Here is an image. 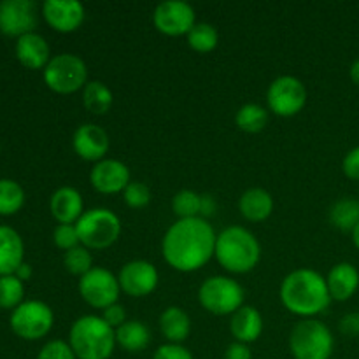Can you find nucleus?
Returning a JSON list of instances; mask_svg holds the SVG:
<instances>
[{"label":"nucleus","instance_id":"f257e3e1","mask_svg":"<svg viewBox=\"0 0 359 359\" xmlns=\"http://www.w3.org/2000/svg\"><path fill=\"white\" fill-rule=\"evenodd\" d=\"M216 231L203 217L177 219L161 241V252L177 272H195L210 262L216 251Z\"/></svg>","mask_w":359,"mask_h":359},{"label":"nucleus","instance_id":"f03ea898","mask_svg":"<svg viewBox=\"0 0 359 359\" xmlns=\"http://www.w3.org/2000/svg\"><path fill=\"white\" fill-rule=\"evenodd\" d=\"M280 302L294 316L314 319L332 304L326 277L312 269L293 270L280 284Z\"/></svg>","mask_w":359,"mask_h":359},{"label":"nucleus","instance_id":"7ed1b4c3","mask_svg":"<svg viewBox=\"0 0 359 359\" xmlns=\"http://www.w3.org/2000/svg\"><path fill=\"white\" fill-rule=\"evenodd\" d=\"M217 263L231 273H248L262 258V245L255 233L244 226H228L216 238Z\"/></svg>","mask_w":359,"mask_h":359},{"label":"nucleus","instance_id":"20e7f679","mask_svg":"<svg viewBox=\"0 0 359 359\" xmlns=\"http://www.w3.org/2000/svg\"><path fill=\"white\" fill-rule=\"evenodd\" d=\"M69 344L77 359H109L116 349V330L100 316H81L69 333Z\"/></svg>","mask_w":359,"mask_h":359},{"label":"nucleus","instance_id":"39448f33","mask_svg":"<svg viewBox=\"0 0 359 359\" xmlns=\"http://www.w3.org/2000/svg\"><path fill=\"white\" fill-rule=\"evenodd\" d=\"M333 347L332 332L318 319H304L290 333V351L294 359H332Z\"/></svg>","mask_w":359,"mask_h":359},{"label":"nucleus","instance_id":"423d86ee","mask_svg":"<svg viewBox=\"0 0 359 359\" xmlns=\"http://www.w3.org/2000/svg\"><path fill=\"white\" fill-rule=\"evenodd\" d=\"M81 245L86 249H107L121 235V221L105 207L84 210L76 223Z\"/></svg>","mask_w":359,"mask_h":359},{"label":"nucleus","instance_id":"0eeeda50","mask_svg":"<svg viewBox=\"0 0 359 359\" xmlns=\"http://www.w3.org/2000/svg\"><path fill=\"white\" fill-rule=\"evenodd\" d=\"M244 287L226 276L209 277L198 290L200 305L214 316H233L244 307Z\"/></svg>","mask_w":359,"mask_h":359},{"label":"nucleus","instance_id":"6e6552de","mask_svg":"<svg viewBox=\"0 0 359 359\" xmlns=\"http://www.w3.org/2000/svg\"><path fill=\"white\" fill-rule=\"evenodd\" d=\"M44 81L56 93H76L88 84V67L81 56L60 53L46 65Z\"/></svg>","mask_w":359,"mask_h":359},{"label":"nucleus","instance_id":"1a4fd4ad","mask_svg":"<svg viewBox=\"0 0 359 359\" xmlns=\"http://www.w3.org/2000/svg\"><path fill=\"white\" fill-rule=\"evenodd\" d=\"M55 325L51 307L41 300L23 302L11 314V328L23 340H41Z\"/></svg>","mask_w":359,"mask_h":359},{"label":"nucleus","instance_id":"9d476101","mask_svg":"<svg viewBox=\"0 0 359 359\" xmlns=\"http://www.w3.org/2000/svg\"><path fill=\"white\" fill-rule=\"evenodd\" d=\"M79 294L88 305L95 309H107L118 304L121 286L111 270L104 266H93L86 276L79 277Z\"/></svg>","mask_w":359,"mask_h":359},{"label":"nucleus","instance_id":"9b49d317","mask_svg":"<svg viewBox=\"0 0 359 359\" xmlns=\"http://www.w3.org/2000/svg\"><path fill=\"white\" fill-rule=\"evenodd\" d=\"M266 102L273 114L280 118H291L307 104V88L298 77L279 76L270 83Z\"/></svg>","mask_w":359,"mask_h":359},{"label":"nucleus","instance_id":"f8f14e48","mask_svg":"<svg viewBox=\"0 0 359 359\" xmlns=\"http://www.w3.org/2000/svg\"><path fill=\"white\" fill-rule=\"evenodd\" d=\"M153 23L161 34L170 37L188 35V32L196 25V14L191 4L184 0H165L154 9Z\"/></svg>","mask_w":359,"mask_h":359},{"label":"nucleus","instance_id":"ddd939ff","mask_svg":"<svg viewBox=\"0 0 359 359\" xmlns=\"http://www.w3.org/2000/svg\"><path fill=\"white\" fill-rule=\"evenodd\" d=\"M37 6L32 0H2L0 2V32L9 37H23L37 27Z\"/></svg>","mask_w":359,"mask_h":359},{"label":"nucleus","instance_id":"4468645a","mask_svg":"<svg viewBox=\"0 0 359 359\" xmlns=\"http://www.w3.org/2000/svg\"><path fill=\"white\" fill-rule=\"evenodd\" d=\"M119 286L128 297L142 298L153 293L160 280L156 266L146 259H132L119 270Z\"/></svg>","mask_w":359,"mask_h":359},{"label":"nucleus","instance_id":"2eb2a0df","mask_svg":"<svg viewBox=\"0 0 359 359\" xmlns=\"http://www.w3.org/2000/svg\"><path fill=\"white\" fill-rule=\"evenodd\" d=\"M90 182L98 193H104V195L123 193L126 186L132 182L130 168L114 158H104L91 168Z\"/></svg>","mask_w":359,"mask_h":359},{"label":"nucleus","instance_id":"dca6fc26","mask_svg":"<svg viewBox=\"0 0 359 359\" xmlns=\"http://www.w3.org/2000/svg\"><path fill=\"white\" fill-rule=\"evenodd\" d=\"M72 146L77 156L98 163L109 153L111 139L102 126L95 125V123H84L74 132Z\"/></svg>","mask_w":359,"mask_h":359},{"label":"nucleus","instance_id":"f3484780","mask_svg":"<svg viewBox=\"0 0 359 359\" xmlns=\"http://www.w3.org/2000/svg\"><path fill=\"white\" fill-rule=\"evenodd\" d=\"M42 16L56 32L69 34L81 27L86 11L77 0H46L42 4Z\"/></svg>","mask_w":359,"mask_h":359},{"label":"nucleus","instance_id":"a211bd4d","mask_svg":"<svg viewBox=\"0 0 359 359\" xmlns=\"http://www.w3.org/2000/svg\"><path fill=\"white\" fill-rule=\"evenodd\" d=\"M49 210L60 224H76L84 214V200L72 186H62L49 200Z\"/></svg>","mask_w":359,"mask_h":359},{"label":"nucleus","instance_id":"6ab92c4d","mask_svg":"<svg viewBox=\"0 0 359 359\" xmlns=\"http://www.w3.org/2000/svg\"><path fill=\"white\" fill-rule=\"evenodd\" d=\"M230 332L235 342L252 344L263 333V316L252 305H244L238 309L230 319Z\"/></svg>","mask_w":359,"mask_h":359},{"label":"nucleus","instance_id":"aec40b11","mask_svg":"<svg viewBox=\"0 0 359 359\" xmlns=\"http://www.w3.org/2000/svg\"><path fill=\"white\" fill-rule=\"evenodd\" d=\"M332 300L346 302L354 297L359 287V272L353 263H337L326 277Z\"/></svg>","mask_w":359,"mask_h":359},{"label":"nucleus","instance_id":"412c9836","mask_svg":"<svg viewBox=\"0 0 359 359\" xmlns=\"http://www.w3.org/2000/svg\"><path fill=\"white\" fill-rule=\"evenodd\" d=\"M25 245L14 228L0 224V277L14 276L25 262Z\"/></svg>","mask_w":359,"mask_h":359},{"label":"nucleus","instance_id":"4be33fe9","mask_svg":"<svg viewBox=\"0 0 359 359\" xmlns=\"http://www.w3.org/2000/svg\"><path fill=\"white\" fill-rule=\"evenodd\" d=\"M16 56L25 67L28 69H46V65L51 60L49 55V44L42 35L32 34L23 35L16 41Z\"/></svg>","mask_w":359,"mask_h":359},{"label":"nucleus","instance_id":"5701e85b","mask_svg":"<svg viewBox=\"0 0 359 359\" xmlns=\"http://www.w3.org/2000/svg\"><path fill=\"white\" fill-rule=\"evenodd\" d=\"M238 210L248 221L262 223L272 216L273 198L266 189L249 188L238 198Z\"/></svg>","mask_w":359,"mask_h":359},{"label":"nucleus","instance_id":"b1692460","mask_svg":"<svg viewBox=\"0 0 359 359\" xmlns=\"http://www.w3.org/2000/svg\"><path fill=\"white\" fill-rule=\"evenodd\" d=\"M160 332L168 344H182L191 333V319L182 309L168 307L160 316Z\"/></svg>","mask_w":359,"mask_h":359},{"label":"nucleus","instance_id":"393cba45","mask_svg":"<svg viewBox=\"0 0 359 359\" xmlns=\"http://www.w3.org/2000/svg\"><path fill=\"white\" fill-rule=\"evenodd\" d=\"M149 342V328L142 321L130 319V321H126L125 325H121L116 330V344L121 349H125L126 353H142L144 349H147Z\"/></svg>","mask_w":359,"mask_h":359},{"label":"nucleus","instance_id":"a878e982","mask_svg":"<svg viewBox=\"0 0 359 359\" xmlns=\"http://www.w3.org/2000/svg\"><path fill=\"white\" fill-rule=\"evenodd\" d=\"M112 102H114V95L111 88L102 81H90L83 88V104L91 114H105L112 107Z\"/></svg>","mask_w":359,"mask_h":359},{"label":"nucleus","instance_id":"bb28decb","mask_svg":"<svg viewBox=\"0 0 359 359\" xmlns=\"http://www.w3.org/2000/svg\"><path fill=\"white\" fill-rule=\"evenodd\" d=\"M330 223L342 231H353L359 223V200L340 198L330 207Z\"/></svg>","mask_w":359,"mask_h":359},{"label":"nucleus","instance_id":"cd10ccee","mask_svg":"<svg viewBox=\"0 0 359 359\" xmlns=\"http://www.w3.org/2000/svg\"><path fill=\"white\" fill-rule=\"evenodd\" d=\"M235 123L242 132L258 133L269 125V111L259 104H245L235 114Z\"/></svg>","mask_w":359,"mask_h":359},{"label":"nucleus","instance_id":"c85d7f7f","mask_svg":"<svg viewBox=\"0 0 359 359\" xmlns=\"http://www.w3.org/2000/svg\"><path fill=\"white\" fill-rule=\"evenodd\" d=\"M25 191L13 179H0V216H13L23 207Z\"/></svg>","mask_w":359,"mask_h":359},{"label":"nucleus","instance_id":"c756f323","mask_svg":"<svg viewBox=\"0 0 359 359\" xmlns=\"http://www.w3.org/2000/svg\"><path fill=\"white\" fill-rule=\"evenodd\" d=\"M186 37H188L189 48L198 53H209L216 49L219 42V32L210 23H196Z\"/></svg>","mask_w":359,"mask_h":359},{"label":"nucleus","instance_id":"7c9ffc66","mask_svg":"<svg viewBox=\"0 0 359 359\" xmlns=\"http://www.w3.org/2000/svg\"><path fill=\"white\" fill-rule=\"evenodd\" d=\"M200 205H202V195L193 189H181L172 198V210L177 219L200 217Z\"/></svg>","mask_w":359,"mask_h":359},{"label":"nucleus","instance_id":"2f4dec72","mask_svg":"<svg viewBox=\"0 0 359 359\" xmlns=\"http://www.w3.org/2000/svg\"><path fill=\"white\" fill-rule=\"evenodd\" d=\"M25 286L16 276L0 277V309H11L14 311L23 304Z\"/></svg>","mask_w":359,"mask_h":359},{"label":"nucleus","instance_id":"473e14b6","mask_svg":"<svg viewBox=\"0 0 359 359\" xmlns=\"http://www.w3.org/2000/svg\"><path fill=\"white\" fill-rule=\"evenodd\" d=\"M63 265L72 276L83 277L93 269V256H91L90 249H86L84 245H77L63 255Z\"/></svg>","mask_w":359,"mask_h":359},{"label":"nucleus","instance_id":"72a5a7b5","mask_svg":"<svg viewBox=\"0 0 359 359\" xmlns=\"http://www.w3.org/2000/svg\"><path fill=\"white\" fill-rule=\"evenodd\" d=\"M123 200L132 209H144L151 202V189L146 182L132 181L123 191Z\"/></svg>","mask_w":359,"mask_h":359},{"label":"nucleus","instance_id":"f704fd0d","mask_svg":"<svg viewBox=\"0 0 359 359\" xmlns=\"http://www.w3.org/2000/svg\"><path fill=\"white\" fill-rule=\"evenodd\" d=\"M53 242L56 244V248L65 252L81 245L76 224H58L55 231H53Z\"/></svg>","mask_w":359,"mask_h":359},{"label":"nucleus","instance_id":"c9c22d12","mask_svg":"<svg viewBox=\"0 0 359 359\" xmlns=\"http://www.w3.org/2000/svg\"><path fill=\"white\" fill-rule=\"evenodd\" d=\"M37 359H77L72 347L65 340H51L39 353Z\"/></svg>","mask_w":359,"mask_h":359},{"label":"nucleus","instance_id":"e433bc0d","mask_svg":"<svg viewBox=\"0 0 359 359\" xmlns=\"http://www.w3.org/2000/svg\"><path fill=\"white\" fill-rule=\"evenodd\" d=\"M153 359H193V354L182 344H163L154 351Z\"/></svg>","mask_w":359,"mask_h":359},{"label":"nucleus","instance_id":"4c0bfd02","mask_svg":"<svg viewBox=\"0 0 359 359\" xmlns=\"http://www.w3.org/2000/svg\"><path fill=\"white\" fill-rule=\"evenodd\" d=\"M100 318L104 319V321L114 330H118L119 326L125 325V323L128 321V319H126L125 309H123L119 304H114V305H111V307L104 309V311H102Z\"/></svg>","mask_w":359,"mask_h":359},{"label":"nucleus","instance_id":"58836bf2","mask_svg":"<svg viewBox=\"0 0 359 359\" xmlns=\"http://www.w3.org/2000/svg\"><path fill=\"white\" fill-rule=\"evenodd\" d=\"M342 170L353 181H359V146L351 149L349 153L344 156Z\"/></svg>","mask_w":359,"mask_h":359},{"label":"nucleus","instance_id":"ea45409f","mask_svg":"<svg viewBox=\"0 0 359 359\" xmlns=\"http://www.w3.org/2000/svg\"><path fill=\"white\" fill-rule=\"evenodd\" d=\"M340 332L346 337H358L359 335V312H351L346 314L339 323Z\"/></svg>","mask_w":359,"mask_h":359},{"label":"nucleus","instance_id":"a19ab883","mask_svg":"<svg viewBox=\"0 0 359 359\" xmlns=\"http://www.w3.org/2000/svg\"><path fill=\"white\" fill-rule=\"evenodd\" d=\"M224 359H252V353L248 344L231 342L224 351Z\"/></svg>","mask_w":359,"mask_h":359},{"label":"nucleus","instance_id":"79ce46f5","mask_svg":"<svg viewBox=\"0 0 359 359\" xmlns=\"http://www.w3.org/2000/svg\"><path fill=\"white\" fill-rule=\"evenodd\" d=\"M216 198L212 195H202V205H200V217L207 219V217L216 214Z\"/></svg>","mask_w":359,"mask_h":359},{"label":"nucleus","instance_id":"37998d69","mask_svg":"<svg viewBox=\"0 0 359 359\" xmlns=\"http://www.w3.org/2000/svg\"><path fill=\"white\" fill-rule=\"evenodd\" d=\"M14 276H16L21 283H25V280H28L32 277V266L28 265L27 262H23L20 265V269L16 270V273H14Z\"/></svg>","mask_w":359,"mask_h":359},{"label":"nucleus","instance_id":"c03bdc74","mask_svg":"<svg viewBox=\"0 0 359 359\" xmlns=\"http://www.w3.org/2000/svg\"><path fill=\"white\" fill-rule=\"evenodd\" d=\"M349 76H351V79H353V83L358 84V86H359V58L354 60L353 65H351Z\"/></svg>","mask_w":359,"mask_h":359},{"label":"nucleus","instance_id":"a18cd8bd","mask_svg":"<svg viewBox=\"0 0 359 359\" xmlns=\"http://www.w3.org/2000/svg\"><path fill=\"white\" fill-rule=\"evenodd\" d=\"M351 233H353V242H354V245H356V248L359 249V223L356 224V228H354V230L351 231Z\"/></svg>","mask_w":359,"mask_h":359}]
</instances>
